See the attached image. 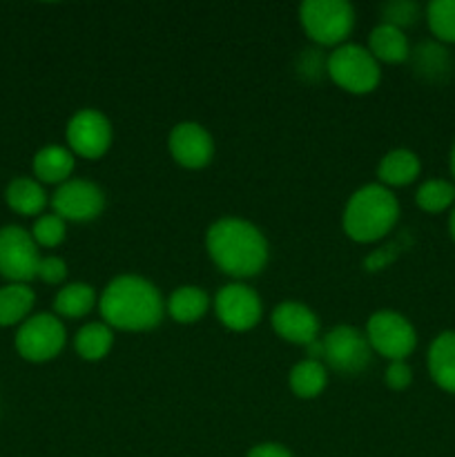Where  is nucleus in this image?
<instances>
[{"mask_svg":"<svg viewBox=\"0 0 455 457\" xmlns=\"http://www.w3.org/2000/svg\"><path fill=\"white\" fill-rule=\"evenodd\" d=\"M98 311L112 330L143 333L161 324L165 302L159 288L145 277L120 275L105 286L98 297Z\"/></svg>","mask_w":455,"mask_h":457,"instance_id":"f257e3e1","label":"nucleus"},{"mask_svg":"<svg viewBox=\"0 0 455 457\" xmlns=\"http://www.w3.org/2000/svg\"><path fill=\"white\" fill-rule=\"evenodd\" d=\"M205 250L214 266L235 279H250L268 263V241L254 223L226 217L205 232Z\"/></svg>","mask_w":455,"mask_h":457,"instance_id":"f03ea898","label":"nucleus"},{"mask_svg":"<svg viewBox=\"0 0 455 457\" xmlns=\"http://www.w3.org/2000/svg\"><path fill=\"white\" fill-rule=\"evenodd\" d=\"M400 219V201L388 187L368 183L352 192L342 214V226L348 239L357 244H373L384 239Z\"/></svg>","mask_w":455,"mask_h":457,"instance_id":"7ed1b4c3","label":"nucleus"},{"mask_svg":"<svg viewBox=\"0 0 455 457\" xmlns=\"http://www.w3.org/2000/svg\"><path fill=\"white\" fill-rule=\"evenodd\" d=\"M326 74L339 89L355 96L375 92L382 80L379 62L375 61L368 47L352 43L339 45L326 56Z\"/></svg>","mask_w":455,"mask_h":457,"instance_id":"20e7f679","label":"nucleus"},{"mask_svg":"<svg viewBox=\"0 0 455 457\" xmlns=\"http://www.w3.org/2000/svg\"><path fill=\"white\" fill-rule=\"evenodd\" d=\"M299 22L312 43L339 47L355 27V9L346 0H306L299 7Z\"/></svg>","mask_w":455,"mask_h":457,"instance_id":"39448f33","label":"nucleus"},{"mask_svg":"<svg viewBox=\"0 0 455 457\" xmlns=\"http://www.w3.org/2000/svg\"><path fill=\"white\" fill-rule=\"evenodd\" d=\"M366 339L370 351L388 361H406L418 346V333L404 315L395 311H377L366 321Z\"/></svg>","mask_w":455,"mask_h":457,"instance_id":"423d86ee","label":"nucleus"},{"mask_svg":"<svg viewBox=\"0 0 455 457\" xmlns=\"http://www.w3.org/2000/svg\"><path fill=\"white\" fill-rule=\"evenodd\" d=\"M65 342L67 333L62 321L47 312H40L22 321L16 335V351L21 353L22 360L40 364L61 355Z\"/></svg>","mask_w":455,"mask_h":457,"instance_id":"0eeeda50","label":"nucleus"},{"mask_svg":"<svg viewBox=\"0 0 455 457\" xmlns=\"http://www.w3.org/2000/svg\"><path fill=\"white\" fill-rule=\"evenodd\" d=\"M38 245L31 232L18 226L0 228V275L13 284H27L38 275Z\"/></svg>","mask_w":455,"mask_h":457,"instance_id":"6e6552de","label":"nucleus"},{"mask_svg":"<svg viewBox=\"0 0 455 457\" xmlns=\"http://www.w3.org/2000/svg\"><path fill=\"white\" fill-rule=\"evenodd\" d=\"M324 364L342 375H360L370 361V344L366 333L352 326H337L321 339Z\"/></svg>","mask_w":455,"mask_h":457,"instance_id":"1a4fd4ad","label":"nucleus"},{"mask_svg":"<svg viewBox=\"0 0 455 457\" xmlns=\"http://www.w3.org/2000/svg\"><path fill=\"white\" fill-rule=\"evenodd\" d=\"M65 137L71 154L96 161L107 154L114 132H112L110 119L103 112L80 110L67 123Z\"/></svg>","mask_w":455,"mask_h":457,"instance_id":"9d476101","label":"nucleus"},{"mask_svg":"<svg viewBox=\"0 0 455 457\" xmlns=\"http://www.w3.org/2000/svg\"><path fill=\"white\" fill-rule=\"evenodd\" d=\"M52 208L62 221H94L105 210V195L87 179H70L54 192Z\"/></svg>","mask_w":455,"mask_h":457,"instance_id":"9b49d317","label":"nucleus"},{"mask_svg":"<svg viewBox=\"0 0 455 457\" xmlns=\"http://www.w3.org/2000/svg\"><path fill=\"white\" fill-rule=\"evenodd\" d=\"M214 312L228 330L245 333L261 321V299L250 286L228 284L214 297Z\"/></svg>","mask_w":455,"mask_h":457,"instance_id":"f8f14e48","label":"nucleus"},{"mask_svg":"<svg viewBox=\"0 0 455 457\" xmlns=\"http://www.w3.org/2000/svg\"><path fill=\"white\" fill-rule=\"evenodd\" d=\"M168 150L174 163L186 170H201L210 165L214 156V141L203 125L194 120H181L168 137Z\"/></svg>","mask_w":455,"mask_h":457,"instance_id":"ddd939ff","label":"nucleus"},{"mask_svg":"<svg viewBox=\"0 0 455 457\" xmlns=\"http://www.w3.org/2000/svg\"><path fill=\"white\" fill-rule=\"evenodd\" d=\"M272 330L284 342L303 346L319 339V317L302 302H281L270 315Z\"/></svg>","mask_w":455,"mask_h":457,"instance_id":"4468645a","label":"nucleus"},{"mask_svg":"<svg viewBox=\"0 0 455 457\" xmlns=\"http://www.w3.org/2000/svg\"><path fill=\"white\" fill-rule=\"evenodd\" d=\"M428 375L446 393L455 395V330H444L428 346Z\"/></svg>","mask_w":455,"mask_h":457,"instance_id":"2eb2a0df","label":"nucleus"},{"mask_svg":"<svg viewBox=\"0 0 455 457\" xmlns=\"http://www.w3.org/2000/svg\"><path fill=\"white\" fill-rule=\"evenodd\" d=\"M422 172V163H419V156L415 152L404 150H393L379 161L377 165V179H379V186L384 187H404L410 186L415 179L419 177Z\"/></svg>","mask_w":455,"mask_h":457,"instance_id":"dca6fc26","label":"nucleus"},{"mask_svg":"<svg viewBox=\"0 0 455 457\" xmlns=\"http://www.w3.org/2000/svg\"><path fill=\"white\" fill-rule=\"evenodd\" d=\"M368 52L377 62H388V65H400L410 58L409 38L397 27L379 22L368 36Z\"/></svg>","mask_w":455,"mask_h":457,"instance_id":"f3484780","label":"nucleus"},{"mask_svg":"<svg viewBox=\"0 0 455 457\" xmlns=\"http://www.w3.org/2000/svg\"><path fill=\"white\" fill-rule=\"evenodd\" d=\"M71 172H74V154L70 147L47 145L34 156V174L38 181L62 186L70 181Z\"/></svg>","mask_w":455,"mask_h":457,"instance_id":"a211bd4d","label":"nucleus"},{"mask_svg":"<svg viewBox=\"0 0 455 457\" xmlns=\"http://www.w3.org/2000/svg\"><path fill=\"white\" fill-rule=\"evenodd\" d=\"M290 391L299 400H315L328 386V369L324 361L302 360L290 369L288 375Z\"/></svg>","mask_w":455,"mask_h":457,"instance_id":"6ab92c4d","label":"nucleus"},{"mask_svg":"<svg viewBox=\"0 0 455 457\" xmlns=\"http://www.w3.org/2000/svg\"><path fill=\"white\" fill-rule=\"evenodd\" d=\"M208 308L210 297L199 286H181L170 295L168 303H165V311L178 324H194L208 312Z\"/></svg>","mask_w":455,"mask_h":457,"instance_id":"aec40b11","label":"nucleus"},{"mask_svg":"<svg viewBox=\"0 0 455 457\" xmlns=\"http://www.w3.org/2000/svg\"><path fill=\"white\" fill-rule=\"evenodd\" d=\"M4 199H7V205L13 210V212L22 214V217H34V214H40L47 205V195H45L43 186L34 179H13L9 183L7 192H4Z\"/></svg>","mask_w":455,"mask_h":457,"instance_id":"412c9836","label":"nucleus"},{"mask_svg":"<svg viewBox=\"0 0 455 457\" xmlns=\"http://www.w3.org/2000/svg\"><path fill=\"white\" fill-rule=\"evenodd\" d=\"M112 346H114V333H112V328L105 321L85 324L74 337L76 353H79L80 360L85 361L105 360V357L110 355Z\"/></svg>","mask_w":455,"mask_h":457,"instance_id":"4be33fe9","label":"nucleus"},{"mask_svg":"<svg viewBox=\"0 0 455 457\" xmlns=\"http://www.w3.org/2000/svg\"><path fill=\"white\" fill-rule=\"evenodd\" d=\"M96 303V290L89 284H83V281H74V284H67L58 290L56 299H54V311L65 317V320H80Z\"/></svg>","mask_w":455,"mask_h":457,"instance_id":"5701e85b","label":"nucleus"},{"mask_svg":"<svg viewBox=\"0 0 455 457\" xmlns=\"http://www.w3.org/2000/svg\"><path fill=\"white\" fill-rule=\"evenodd\" d=\"M34 290L25 284H12L0 288V326H13L25 321L34 308Z\"/></svg>","mask_w":455,"mask_h":457,"instance_id":"b1692460","label":"nucleus"},{"mask_svg":"<svg viewBox=\"0 0 455 457\" xmlns=\"http://www.w3.org/2000/svg\"><path fill=\"white\" fill-rule=\"evenodd\" d=\"M415 204L428 214H440L455 205V183L444 179H428L415 192Z\"/></svg>","mask_w":455,"mask_h":457,"instance_id":"393cba45","label":"nucleus"},{"mask_svg":"<svg viewBox=\"0 0 455 457\" xmlns=\"http://www.w3.org/2000/svg\"><path fill=\"white\" fill-rule=\"evenodd\" d=\"M426 22L431 34L442 43H455V0H433L426 4Z\"/></svg>","mask_w":455,"mask_h":457,"instance_id":"a878e982","label":"nucleus"},{"mask_svg":"<svg viewBox=\"0 0 455 457\" xmlns=\"http://www.w3.org/2000/svg\"><path fill=\"white\" fill-rule=\"evenodd\" d=\"M31 239L43 248H56L65 241V221L58 214H43V217L36 219Z\"/></svg>","mask_w":455,"mask_h":457,"instance_id":"bb28decb","label":"nucleus"},{"mask_svg":"<svg viewBox=\"0 0 455 457\" xmlns=\"http://www.w3.org/2000/svg\"><path fill=\"white\" fill-rule=\"evenodd\" d=\"M379 12H382V22L404 31V27L415 25L419 21L422 7L413 0H393V3H384Z\"/></svg>","mask_w":455,"mask_h":457,"instance_id":"cd10ccee","label":"nucleus"},{"mask_svg":"<svg viewBox=\"0 0 455 457\" xmlns=\"http://www.w3.org/2000/svg\"><path fill=\"white\" fill-rule=\"evenodd\" d=\"M415 70L422 71L426 79H435V76H440V71L449 70V65H446V52L435 47V45H422L415 52Z\"/></svg>","mask_w":455,"mask_h":457,"instance_id":"c85d7f7f","label":"nucleus"},{"mask_svg":"<svg viewBox=\"0 0 455 457\" xmlns=\"http://www.w3.org/2000/svg\"><path fill=\"white\" fill-rule=\"evenodd\" d=\"M413 382V370H410L409 361H388L386 370H384V384L393 391H404Z\"/></svg>","mask_w":455,"mask_h":457,"instance_id":"c756f323","label":"nucleus"},{"mask_svg":"<svg viewBox=\"0 0 455 457\" xmlns=\"http://www.w3.org/2000/svg\"><path fill=\"white\" fill-rule=\"evenodd\" d=\"M38 279L45 284H62L67 277V263L61 257H43L38 263Z\"/></svg>","mask_w":455,"mask_h":457,"instance_id":"7c9ffc66","label":"nucleus"},{"mask_svg":"<svg viewBox=\"0 0 455 457\" xmlns=\"http://www.w3.org/2000/svg\"><path fill=\"white\" fill-rule=\"evenodd\" d=\"M245 457H293V453L277 442H263V445L252 446Z\"/></svg>","mask_w":455,"mask_h":457,"instance_id":"2f4dec72","label":"nucleus"},{"mask_svg":"<svg viewBox=\"0 0 455 457\" xmlns=\"http://www.w3.org/2000/svg\"><path fill=\"white\" fill-rule=\"evenodd\" d=\"M449 232H451V239L455 241V205L451 210V217H449Z\"/></svg>","mask_w":455,"mask_h":457,"instance_id":"473e14b6","label":"nucleus"},{"mask_svg":"<svg viewBox=\"0 0 455 457\" xmlns=\"http://www.w3.org/2000/svg\"><path fill=\"white\" fill-rule=\"evenodd\" d=\"M449 165H451V174H453V179H455V143H453V147H451V156H449Z\"/></svg>","mask_w":455,"mask_h":457,"instance_id":"72a5a7b5","label":"nucleus"}]
</instances>
